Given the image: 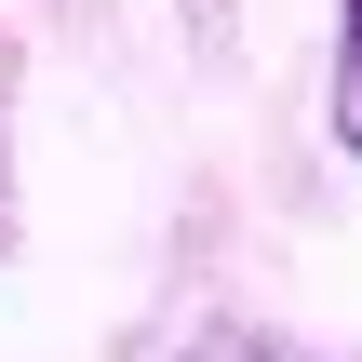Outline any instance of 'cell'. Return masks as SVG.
Here are the masks:
<instances>
[{"label":"cell","instance_id":"6da1fadb","mask_svg":"<svg viewBox=\"0 0 362 362\" xmlns=\"http://www.w3.org/2000/svg\"><path fill=\"white\" fill-rule=\"evenodd\" d=\"M322 121H336V148L362 161V0H336V94H322Z\"/></svg>","mask_w":362,"mask_h":362}]
</instances>
